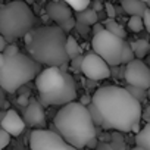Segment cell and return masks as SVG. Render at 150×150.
<instances>
[{"label": "cell", "mask_w": 150, "mask_h": 150, "mask_svg": "<svg viewBox=\"0 0 150 150\" xmlns=\"http://www.w3.org/2000/svg\"><path fill=\"white\" fill-rule=\"evenodd\" d=\"M87 109L94 124L106 129H118L121 132L140 131L141 103L124 87L106 86L97 88Z\"/></svg>", "instance_id": "obj_1"}, {"label": "cell", "mask_w": 150, "mask_h": 150, "mask_svg": "<svg viewBox=\"0 0 150 150\" xmlns=\"http://www.w3.org/2000/svg\"><path fill=\"white\" fill-rule=\"evenodd\" d=\"M57 134L75 149L96 144V124L87 109L80 102L63 105L54 115Z\"/></svg>", "instance_id": "obj_2"}, {"label": "cell", "mask_w": 150, "mask_h": 150, "mask_svg": "<svg viewBox=\"0 0 150 150\" xmlns=\"http://www.w3.org/2000/svg\"><path fill=\"white\" fill-rule=\"evenodd\" d=\"M66 33L57 25L34 27L24 35L30 56L46 66H63L69 57L66 53Z\"/></svg>", "instance_id": "obj_3"}, {"label": "cell", "mask_w": 150, "mask_h": 150, "mask_svg": "<svg viewBox=\"0 0 150 150\" xmlns=\"http://www.w3.org/2000/svg\"><path fill=\"white\" fill-rule=\"evenodd\" d=\"M41 102L50 106H63L77 99V86L72 75L59 66H46L35 78Z\"/></svg>", "instance_id": "obj_4"}, {"label": "cell", "mask_w": 150, "mask_h": 150, "mask_svg": "<svg viewBox=\"0 0 150 150\" xmlns=\"http://www.w3.org/2000/svg\"><path fill=\"white\" fill-rule=\"evenodd\" d=\"M35 27V16L25 0H12L0 8V34L12 43Z\"/></svg>", "instance_id": "obj_5"}, {"label": "cell", "mask_w": 150, "mask_h": 150, "mask_svg": "<svg viewBox=\"0 0 150 150\" xmlns=\"http://www.w3.org/2000/svg\"><path fill=\"white\" fill-rule=\"evenodd\" d=\"M40 72L41 65L19 52L12 57H5V63L0 68V87L8 93H15L24 84L37 78Z\"/></svg>", "instance_id": "obj_6"}, {"label": "cell", "mask_w": 150, "mask_h": 150, "mask_svg": "<svg viewBox=\"0 0 150 150\" xmlns=\"http://www.w3.org/2000/svg\"><path fill=\"white\" fill-rule=\"evenodd\" d=\"M124 41H125L124 38L109 33L108 30H102L93 34L91 47L93 52L99 54L109 66H119Z\"/></svg>", "instance_id": "obj_7"}, {"label": "cell", "mask_w": 150, "mask_h": 150, "mask_svg": "<svg viewBox=\"0 0 150 150\" xmlns=\"http://www.w3.org/2000/svg\"><path fill=\"white\" fill-rule=\"evenodd\" d=\"M31 150H78L50 129H33L30 134Z\"/></svg>", "instance_id": "obj_8"}, {"label": "cell", "mask_w": 150, "mask_h": 150, "mask_svg": "<svg viewBox=\"0 0 150 150\" xmlns=\"http://www.w3.org/2000/svg\"><path fill=\"white\" fill-rule=\"evenodd\" d=\"M124 78L128 86L147 90L150 87V68L141 59H134L127 63L124 69Z\"/></svg>", "instance_id": "obj_9"}, {"label": "cell", "mask_w": 150, "mask_h": 150, "mask_svg": "<svg viewBox=\"0 0 150 150\" xmlns=\"http://www.w3.org/2000/svg\"><path fill=\"white\" fill-rule=\"evenodd\" d=\"M81 72L88 80L100 81L110 77V66L94 52L84 54L81 63Z\"/></svg>", "instance_id": "obj_10"}, {"label": "cell", "mask_w": 150, "mask_h": 150, "mask_svg": "<svg viewBox=\"0 0 150 150\" xmlns=\"http://www.w3.org/2000/svg\"><path fill=\"white\" fill-rule=\"evenodd\" d=\"M72 8L65 3L63 0L57 2V0H52V2L47 3V15L49 18L57 24V27H60L65 33H68L69 30L74 28L75 21L72 16Z\"/></svg>", "instance_id": "obj_11"}, {"label": "cell", "mask_w": 150, "mask_h": 150, "mask_svg": "<svg viewBox=\"0 0 150 150\" xmlns=\"http://www.w3.org/2000/svg\"><path fill=\"white\" fill-rule=\"evenodd\" d=\"M24 122L25 125L35 128V129H44L46 127V115H44V109L40 105V102H37L35 99H31L25 108V113H24Z\"/></svg>", "instance_id": "obj_12"}, {"label": "cell", "mask_w": 150, "mask_h": 150, "mask_svg": "<svg viewBox=\"0 0 150 150\" xmlns=\"http://www.w3.org/2000/svg\"><path fill=\"white\" fill-rule=\"evenodd\" d=\"M2 129L9 132L12 137H18L24 132L25 122L15 110H8L6 115L3 116V119H2Z\"/></svg>", "instance_id": "obj_13"}, {"label": "cell", "mask_w": 150, "mask_h": 150, "mask_svg": "<svg viewBox=\"0 0 150 150\" xmlns=\"http://www.w3.org/2000/svg\"><path fill=\"white\" fill-rule=\"evenodd\" d=\"M121 5L124 12L129 16H143L144 11L147 9V3L141 2V0H122Z\"/></svg>", "instance_id": "obj_14"}, {"label": "cell", "mask_w": 150, "mask_h": 150, "mask_svg": "<svg viewBox=\"0 0 150 150\" xmlns=\"http://www.w3.org/2000/svg\"><path fill=\"white\" fill-rule=\"evenodd\" d=\"M135 144L146 149V150H150V122H147L135 135Z\"/></svg>", "instance_id": "obj_15"}, {"label": "cell", "mask_w": 150, "mask_h": 150, "mask_svg": "<svg viewBox=\"0 0 150 150\" xmlns=\"http://www.w3.org/2000/svg\"><path fill=\"white\" fill-rule=\"evenodd\" d=\"M131 49L135 54V59H143L150 52V43L147 40H137L131 43Z\"/></svg>", "instance_id": "obj_16"}, {"label": "cell", "mask_w": 150, "mask_h": 150, "mask_svg": "<svg viewBox=\"0 0 150 150\" xmlns=\"http://www.w3.org/2000/svg\"><path fill=\"white\" fill-rule=\"evenodd\" d=\"M77 19H78V24L94 25L97 22V12L94 9H84L81 12H77Z\"/></svg>", "instance_id": "obj_17"}, {"label": "cell", "mask_w": 150, "mask_h": 150, "mask_svg": "<svg viewBox=\"0 0 150 150\" xmlns=\"http://www.w3.org/2000/svg\"><path fill=\"white\" fill-rule=\"evenodd\" d=\"M103 25H105V30H108L109 33H112V34H115V35H118L121 38H125L127 37V33H125L124 27L121 24H118L113 18H108L103 22Z\"/></svg>", "instance_id": "obj_18"}, {"label": "cell", "mask_w": 150, "mask_h": 150, "mask_svg": "<svg viewBox=\"0 0 150 150\" xmlns=\"http://www.w3.org/2000/svg\"><path fill=\"white\" fill-rule=\"evenodd\" d=\"M66 53H68L69 60L81 54V47L78 46L77 40H75L72 35H68L66 37Z\"/></svg>", "instance_id": "obj_19"}, {"label": "cell", "mask_w": 150, "mask_h": 150, "mask_svg": "<svg viewBox=\"0 0 150 150\" xmlns=\"http://www.w3.org/2000/svg\"><path fill=\"white\" fill-rule=\"evenodd\" d=\"M135 59V54H134V52H132V49H131V44L129 43H127V41H124V47H122V54H121V63H128V62H131V60H134Z\"/></svg>", "instance_id": "obj_20"}, {"label": "cell", "mask_w": 150, "mask_h": 150, "mask_svg": "<svg viewBox=\"0 0 150 150\" xmlns=\"http://www.w3.org/2000/svg\"><path fill=\"white\" fill-rule=\"evenodd\" d=\"M65 3H68L74 11H77V12H81L84 9L88 8L90 5V0H63Z\"/></svg>", "instance_id": "obj_21"}, {"label": "cell", "mask_w": 150, "mask_h": 150, "mask_svg": "<svg viewBox=\"0 0 150 150\" xmlns=\"http://www.w3.org/2000/svg\"><path fill=\"white\" fill-rule=\"evenodd\" d=\"M128 28L134 33H138L144 28V24H143V18L141 16H129L128 19Z\"/></svg>", "instance_id": "obj_22"}, {"label": "cell", "mask_w": 150, "mask_h": 150, "mask_svg": "<svg viewBox=\"0 0 150 150\" xmlns=\"http://www.w3.org/2000/svg\"><path fill=\"white\" fill-rule=\"evenodd\" d=\"M127 90L129 91V94L134 97V99H137L140 103L147 97V90H143V88H140V87H132V86H128L127 87Z\"/></svg>", "instance_id": "obj_23"}, {"label": "cell", "mask_w": 150, "mask_h": 150, "mask_svg": "<svg viewBox=\"0 0 150 150\" xmlns=\"http://www.w3.org/2000/svg\"><path fill=\"white\" fill-rule=\"evenodd\" d=\"M16 53H19V47H18L16 44H13V43L8 44V46L5 47V50L2 52V54H3L5 57H12V56H15Z\"/></svg>", "instance_id": "obj_24"}, {"label": "cell", "mask_w": 150, "mask_h": 150, "mask_svg": "<svg viewBox=\"0 0 150 150\" xmlns=\"http://www.w3.org/2000/svg\"><path fill=\"white\" fill-rule=\"evenodd\" d=\"M11 134L6 132L5 129H0V150H3L9 143H11Z\"/></svg>", "instance_id": "obj_25"}, {"label": "cell", "mask_w": 150, "mask_h": 150, "mask_svg": "<svg viewBox=\"0 0 150 150\" xmlns=\"http://www.w3.org/2000/svg\"><path fill=\"white\" fill-rule=\"evenodd\" d=\"M83 54H80V56H77V57H74V59H71V69L74 71V72H81V63H83Z\"/></svg>", "instance_id": "obj_26"}, {"label": "cell", "mask_w": 150, "mask_h": 150, "mask_svg": "<svg viewBox=\"0 0 150 150\" xmlns=\"http://www.w3.org/2000/svg\"><path fill=\"white\" fill-rule=\"evenodd\" d=\"M143 24H144V28L147 30V33H150V8H147L143 13Z\"/></svg>", "instance_id": "obj_27"}, {"label": "cell", "mask_w": 150, "mask_h": 150, "mask_svg": "<svg viewBox=\"0 0 150 150\" xmlns=\"http://www.w3.org/2000/svg\"><path fill=\"white\" fill-rule=\"evenodd\" d=\"M105 9H106V13H108V18H115L116 12H115V8L110 5V3H106L105 5Z\"/></svg>", "instance_id": "obj_28"}, {"label": "cell", "mask_w": 150, "mask_h": 150, "mask_svg": "<svg viewBox=\"0 0 150 150\" xmlns=\"http://www.w3.org/2000/svg\"><path fill=\"white\" fill-rule=\"evenodd\" d=\"M141 118H143V119H146L147 122H150V105H149V106L146 108V110L141 113Z\"/></svg>", "instance_id": "obj_29"}, {"label": "cell", "mask_w": 150, "mask_h": 150, "mask_svg": "<svg viewBox=\"0 0 150 150\" xmlns=\"http://www.w3.org/2000/svg\"><path fill=\"white\" fill-rule=\"evenodd\" d=\"M102 30H105V25H103V24L96 22V24L93 25V34H96V33H99V31H102Z\"/></svg>", "instance_id": "obj_30"}, {"label": "cell", "mask_w": 150, "mask_h": 150, "mask_svg": "<svg viewBox=\"0 0 150 150\" xmlns=\"http://www.w3.org/2000/svg\"><path fill=\"white\" fill-rule=\"evenodd\" d=\"M80 103L84 105V106H88V105L91 103V97H90V96H83L81 100H80Z\"/></svg>", "instance_id": "obj_31"}, {"label": "cell", "mask_w": 150, "mask_h": 150, "mask_svg": "<svg viewBox=\"0 0 150 150\" xmlns=\"http://www.w3.org/2000/svg\"><path fill=\"white\" fill-rule=\"evenodd\" d=\"M8 46V41L5 40V37L2 35V34H0V53H2L3 50H5V47Z\"/></svg>", "instance_id": "obj_32"}, {"label": "cell", "mask_w": 150, "mask_h": 150, "mask_svg": "<svg viewBox=\"0 0 150 150\" xmlns=\"http://www.w3.org/2000/svg\"><path fill=\"white\" fill-rule=\"evenodd\" d=\"M18 102H19V105H25V106L28 105V103H27V97H24V96H22V97H19V100H18Z\"/></svg>", "instance_id": "obj_33"}, {"label": "cell", "mask_w": 150, "mask_h": 150, "mask_svg": "<svg viewBox=\"0 0 150 150\" xmlns=\"http://www.w3.org/2000/svg\"><path fill=\"white\" fill-rule=\"evenodd\" d=\"M3 63H5V56H3L2 53H0V68L3 66Z\"/></svg>", "instance_id": "obj_34"}, {"label": "cell", "mask_w": 150, "mask_h": 150, "mask_svg": "<svg viewBox=\"0 0 150 150\" xmlns=\"http://www.w3.org/2000/svg\"><path fill=\"white\" fill-rule=\"evenodd\" d=\"M100 9H102V5H100V3H96V6H94V11L97 12V11H100Z\"/></svg>", "instance_id": "obj_35"}, {"label": "cell", "mask_w": 150, "mask_h": 150, "mask_svg": "<svg viewBox=\"0 0 150 150\" xmlns=\"http://www.w3.org/2000/svg\"><path fill=\"white\" fill-rule=\"evenodd\" d=\"M131 150H146V149H143V147H140V146H135V147H132Z\"/></svg>", "instance_id": "obj_36"}, {"label": "cell", "mask_w": 150, "mask_h": 150, "mask_svg": "<svg viewBox=\"0 0 150 150\" xmlns=\"http://www.w3.org/2000/svg\"><path fill=\"white\" fill-rule=\"evenodd\" d=\"M147 97H149V100H150V87L147 88Z\"/></svg>", "instance_id": "obj_37"}, {"label": "cell", "mask_w": 150, "mask_h": 150, "mask_svg": "<svg viewBox=\"0 0 150 150\" xmlns=\"http://www.w3.org/2000/svg\"><path fill=\"white\" fill-rule=\"evenodd\" d=\"M147 8H150V0H149V2H147Z\"/></svg>", "instance_id": "obj_38"}, {"label": "cell", "mask_w": 150, "mask_h": 150, "mask_svg": "<svg viewBox=\"0 0 150 150\" xmlns=\"http://www.w3.org/2000/svg\"><path fill=\"white\" fill-rule=\"evenodd\" d=\"M25 2H27V3H31V2H33V0H25Z\"/></svg>", "instance_id": "obj_39"}, {"label": "cell", "mask_w": 150, "mask_h": 150, "mask_svg": "<svg viewBox=\"0 0 150 150\" xmlns=\"http://www.w3.org/2000/svg\"><path fill=\"white\" fill-rule=\"evenodd\" d=\"M141 2H144V3H147V2H149V0H141Z\"/></svg>", "instance_id": "obj_40"}]
</instances>
